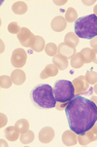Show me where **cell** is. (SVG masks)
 Here are the masks:
<instances>
[{"mask_svg": "<svg viewBox=\"0 0 97 147\" xmlns=\"http://www.w3.org/2000/svg\"><path fill=\"white\" fill-rule=\"evenodd\" d=\"M21 28L19 27L18 22H10L9 26H8V31L12 34H19V31H21Z\"/></svg>", "mask_w": 97, "mask_h": 147, "instance_id": "83f0119b", "label": "cell"}, {"mask_svg": "<svg viewBox=\"0 0 97 147\" xmlns=\"http://www.w3.org/2000/svg\"><path fill=\"white\" fill-rule=\"evenodd\" d=\"M15 127H16V129L19 131V134H23L28 131L29 123H28V121L25 120V119H19V121L16 122Z\"/></svg>", "mask_w": 97, "mask_h": 147, "instance_id": "ffe728a7", "label": "cell"}, {"mask_svg": "<svg viewBox=\"0 0 97 147\" xmlns=\"http://www.w3.org/2000/svg\"><path fill=\"white\" fill-rule=\"evenodd\" d=\"M46 47V44H45V40L43 37L41 36H34V38L32 39L31 43H30V47L33 51L35 52H42Z\"/></svg>", "mask_w": 97, "mask_h": 147, "instance_id": "4fadbf2b", "label": "cell"}, {"mask_svg": "<svg viewBox=\"0 0 97 147\" xmlns=\"http://www.w3.org/2000/svg\"><path fill=\"white\" fill-rule=\"evenodd\" d=\"M51 26L54 31L61 32L67 27V22L65 18H63V17H61V16H58V17H56V18L52 21Z\"/></svg>", "mask_w": 97, "mask_h": 147, "instance_id": "30bf717a", "label": "cell"}, {"mask_svg": "<svg viewBox=\"0 0 97 147\" xmlns=\"http://www.w3.org/2000/svg\"><path fill=\"white\" fill-rule=\"evenodd\" d=\"M5 136L10 141H16L19 136V131L16 129V127H8L4 131Z\"/></svg>", "mask_w": 97, "mask_h": 147, "instance_id": "2e32d148", "label": "cell"}, {"mask_svg": "<svg viewBox=\"0 0 97 147\" xmlns=\"http://www.w3.org/2000/svg\"><path fill=\"white\" fill-rule=\"evenodd\" d=\"M78 141L82 146H86L88 144L90 143V140L88 139L86 134H82V136H78Z\"/></svg>", "mask_w": 97, "mask_h": 147, "instance_id": "f1b7e54d", "label": "cell"}, {"mask_svg": "<svg viewBox=\"0 0 97 147\" xmlns=\"http://www.w3.org/2000/svg\"><path fill=\"white\" fill-rule=\"evenodd\" d=\"M45 52L50 57H54L58 53V47L54 43H48L45 47Z\"/></svg>", "mask_w": 97, "mask_h": 147, "instance_id": "603a6c76", "label": "cell"}, {"mask_svg": "<svg viewBox=\"0 0 97 147\" xmlns=\"http://www.w3.org/2000/svg\"><path fill=\"white\" fill-rule=\"evenodd\" d=\"M70 129L77 136L86 134L97 122V106L90 99L76 96L65 108Z\"/></svg>", "mask_w": 97, "mask_h": 147, "instance_id": "6da1fadb", "label": "cell"}, {"mask_svg": "<svg viewBox=\"0 0 97 147\" xmlns=\"http://www.w3.org/2000/svg\"><path fill=\"white\" fill-rule=\"evenodd\" d=\"M92 61L97 64V49H92Z\"/></svg>", "mask_w": 97, "mask_h": 147, "instance_id": "4dcf8cb0", "label": "cell"}, {"mask_svg": "<svg viewBox=\"0 0 97 147\" xmlns=\"http://www.w3.org/2000/svg\"><path fill=\"white\" fill-rule=\"evenodd\" d=\"M90 45H91V47H92L93 49H97V36L91 39V40H90Z\"/></svg>", "mask_w": 97, "mask_h": 147, "instance_id": "1f68e13d", "label": "cell"}, {"mask_svg": "<svg viewBox=\"0 0 97 147\" xmlns=\"http://www.w3.org/2000/svg\"><path fill=\"white\" fill-rule=\"evenodd\" d=\"M11 78L15 85L19 86V85H22L25 82L26 76H25V73L22 70H21V69H16V70H14L12 72Z\"/></svg>", "mask_w": 97, "mask_h": 147, "instance_id": "5bb4252c", "label": "cell"}, {"mask_svg": "<svg viewBox=\"0 0 97 147\" xmlns=\"http://www.w3.org/2000/svg\"><path fill=\"white\" fill-rule=\"evenodd\" d=\"M86 136L88 138V139L90 140V142L97 140V122L94 124V126L89 129L88 131H86Z\"/></svg>", "mask_w": 97, "mask_h": 147, "instance_id": "d4e9b609", "label": "cell"}, {"mask_svg": "<svg viewBox=\"0 0 97 147\" xmlns=\"http://www.w3.org/2000/svg\"><path fill=\"white\" fill-rule=\"evenodd\" d=\"M53 63L58 67L59 70H64L68 66V59H66L65 57H63L60 54H58L56 56L54 57Z\"/></svg>", "mask_w": 97, "mask_h": 147, "instance_id": "9a60e30c", "label": "cell"}, {"mask_svg": "<svg viewBox=\"0 0 97 147\" xmlns=\"http://www.w3.org/2000/svg\"><path fill=\"white\" fill-rule=\"evenodd\" d=\"M34 36L32 34V32L29 30L26 27H21V31L18 34V39L23 47H30V43L32 41V39L34 38Z\"/></svg>", "mask_w": 97, "mask_h": 147, "instance_id": "52a82bcc", "label": "cell"}, {"mask_svg": "<svg viewBox=\"0 0 97 147\" xmlns=\"http://www.w3.org/2000/svg\"><path fill=\"white\" fill-rule=\"evenodd\" d=\"M81 53L84 56V63H89L92 61V49L84 48V49L82 50Z\"/></svg>", "mask_w": 97, "mask_h": 147, "instance_id": "484cf974", "label": "cell"}, {"mask_svg": "<svg viewBox=\"0 0 97 147\" xmlns=\"http://www.w3.org/2000/svg\"><path fill=\"white\" fill-rule=\"evenodd\" d=\"M53 89L56 102L68 104L76 96L75 88L71 81L58 80L56 82Z\"/></svg>", "mask_w": 97, "mask_h": 147, "instance_id": "277c9868", "label": "cell"}, {"mask_svg": "<svg viewBox=\"0 0 97 147\" xmlns=\"http://www.w3.org/2000/svg\"><path fill=\"white\" fill-rule=\"evenodd\" d=\"M93 12H94V15L97 17V4L94 6V9H93Z\"/></svg>", "mask_w": 97, "mask_h": 147, "instance_id": "836d02e7", "label": "cell"}, {"mask_svg": "<svg viewBox=\"0 0 97 147\" xmlns=\"http://www.w3.org/2000/svg\"><path fill=\"white\" fill-rule=\"evenodd\" d=\"M72 83H73V86L75 88V96H80L81 94L86 93V90H88L89 88V84L88 83L84 76L77 77V78L74 79Z\"/></svg>", "mask_w": 97, "mask_h": 147, "instance_id": "8992f818", "label": "cell"}, {"mask_svg": "<svg viewBox=\"0 0 97 147\" xmlns=\"http://www.w3.org/2000/svg\"><path fill=\"white\" fill-rule=\"evenodd\" d=\"M65 20L68 22H74L78 20V13L73 7H69L65 12Z\"/></svg>", "mask_w": 97, "mask_h": 147, "instance_id": "44dd1931", "label": "cell"}, {"mask_svg": "<svg viewBox=\"0 0 97 147\" xmlns=\"http://www.w3.org/2000/svg\"><path fill=\"white\" fill-rule=\"evenodd\" d=\"M90 100H91V101H93V102L95 103V104H96V106H97V98H96V96H91Z\"/></svg>", "mask_w": 97, "mask_h": 147, "instance_id": "d6a6232c", "label": "cell"}, {"mask_svg": "<svg viewBox=\"0 0 97 147\" xmlns=\"http://www.w3.org/2000/svg\"><path fill=\"white\" fill-rule=\"evenodd\" d=\"M58 68L56 67L54 64H48L45 68L43 69V71L40 74V78L41 79H47L49 77H54L56 75H58Z\"/></svg>", "mask_w": 97, "mask_h": 147, "instance_id": "7c38bea8", "label": "cell"}, {"mask_svg": "<svg viewBox=\"0 0 97 147\" xmlns=\"http://www.w3.org/2000/svg\"><path fill=\"white\" fill-rule=\"evenodd\" d=\"M12 83H13V80H12L11 77L6 75H2L0 77V87L2 89H9Z\"/></svg>", "mask_w": 97, "mask_h": 147, "instance_id": "cb8c5ba5", "label": "cell"}, {"mask_svg": "<svg viewBox=\"0 0 97 147\" xmlns=\"http://www.w3.org/2000/svg\"><path fill=\"white\" fill-rule=\"evenodd\" d=\"M86 63H84V56L82 55V53H77L73 58L71 59V65L73 68H80Z\"/></svg>", "mask_w": 97, "mask_h": 147, "instance_id": "d6986e66", "label": "cell"}, {"mask_svg": "<svg viewBox=\"0 0 97 147\" xmlns=\"http://www.w3.org/2000/svg\"><path fill=\"white\" fill-rule=\"evenodd\" d=\"M67 105H68L67 103H59V102H56V108L58 109V110L61 111V110H63V109H65L66 107H67Z\"/></svg>", "mask_w": 97, "mask_h": 147, "instance_id": "f546056e", "label": "cell"}, {"mask_svg": "<svg viewBox=\"0 0 97 147\" xmlns=\"http://www.w3.org/2000/svg\"><path fill=\"white\" fill-rule=\"evenodd\" d=\"M62 142L65 146H74L78 142V136L72 129L65 131L62 134Z\"/></svg>", "mask_w": 97, "mask_h": 147, "instance_id": "9c48e42d", "label": "cell"}, {"mask_svg": "<svg viewBox=\"0 0 97 147\" xmlns=\"http://www.w3.org/2000/svg\"><path fill=\"white\" fill-rule=\"evenodd\" d=\"M64 43L69 45L72 48H75L79 45V37L74 32H68L64 37Z\"/></svg>", "mask_w": 97, "mask_h": 147, "instance_id": "e0dca14e", "label": "cell"}, {"mask_svg": "<svg viewBox=\"0 0 97 147\" xmlns=\"http://www.w3.org/2000/svg\"><path fill=\"white\" fill-rule=\"evenodd\" d=\"M12 11L17 15H23L27 12V5L23 1H17L12 5Z\"/></svg>", "mask_w": 97, "mask_h": 147, "instance_id": "ac0fdd59", "label": "cell"}, {"mask_svg": "<svg viewBox=\"0 0 97 147\" xmlns=\"http://www.w3.org/2000/svg\"><path fill=\"white\" fill-rule=\"evenodd\" d=\"M26 59H27V55L26 52L23 49L18 48L12 53L11 63L16 68H21L22 66L25 65Z\"/></svg>", "mask_w": 97, "mask_h": 147, "instance_id": "5b68a950", "label": "cell"}, {"mask_svg": "<svg viewBox=\"0 0 97 147\" xmlns=\"http://www.w3.org/2000/svg\"><path fill=\"white\" fill-rule=\"evenodd\" d=\"M84 77H86L88 84L95 85L97 83V72L95 71H88Z\"/></svg>", "mask_w": 97, "mask_h": 147, "instance_id": "4316f807", "label": "cell"}, {"mask_svg": "<svg viewBox=\"0 0 97 147\" xmlns=\"http://www.w3.org/2000/svg\"><path fill=\"white\" fill-rule=\"evenodd\" d=\"M34 140V133L32 131H25V133L21 134V141L22 144H25V145H27V144L31 143L32 141Z\"/></svg>", "mask_w": 97, "mask_h": 147, "instance_id": "7402d4cb", "label": "cell"}, {"mask_svg": "<svg viewBox=\"0 0 97 147\" xmlns=\"http://www.w3.org/2000/svg\"><path fill=\"white\" fill-rule=\"evenodd\" d=\"M93 90H94V92H95V94H97V83L94 85V88H93Z\"/></svg>", "mask_w": 97, "mask_h": 147, "instance_id": "e575fe53", "label": "cell"}, {"mask_svg": "<svg viewBox=\"0 0 97 147\" xmlns=\"http://www.w3.org/2000/svg\"><path fill=\"white\" fill-rule=\"evenodd\" d=\"M75 33L84 39H92L97 36V17L94 14L84 16L75 22Z\"/></svg>", "mask_w": 97, "mask_h": 147, "instance_id": "3957f363", "label": "cell"}, {"mask_svg": "<svg viewBox=\"0 0 97 147\" xmlns=\"http://www.w3.org/2000/svg\"><path fill=\"white\" fill-rule=\"evenodd\" d=\"M30 98L38 108L50 109L56 105V99L54 94V89L48 84H40L31 91Z\"/></svg>", "mask_w": 97, "mask_h": 147, "instance_id": "7a4b0ae2", "label": "cell"}, {"mask_svg": "<svg viewBox=\"0 0 97 147\" xmlns=\"http://www.w3.org/2000/svg\"><path fill=\"white\" fill-rule=\"evenodd\" d=\"M58 54L62 55L66 59H72L77 53L75 48H72L66 43H60L58 45Z\"/></svg>", "mask_w": 97, "mask_h": 147, "instance_id": "8fae6325", "label": "cell"}, {"mask_svg": "<svg viewBox=\"0 0 97 147\" xmlns=\"http://www.w3.org/2000/svg\"><path fill=\"white\" fill-rule=\"evenodd\" d=\"M54 134H54V131L53 128H51V127H45V128H43L39 131L38 138H39L40 142H42L44 144L50 143L54 139Z\"/></svg>", "mask_w": 97, "mask_h": 147, "instance_id": "ba28073f", "label": "cell"}]
</instances>
